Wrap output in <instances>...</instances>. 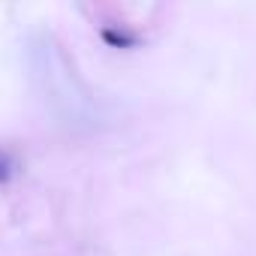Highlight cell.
I'll use <instances>...</instances> for the list:
<instances>
[{
    "label": "cell",
    "instance_id": "6da1fadb",
    "mask_svg": "<svg viewBox=\"0 0 256 256\" xmlns=\"http://www.w3.org/2000/svg\"><path fill=\"white\" fill-rule=\"evenodd\" d=\"M102 42L108 48H124V52H130V48H139L142 46V36L133 34V30H124V28H102L100 30Z\"/></svg>",
    "mask_w": 256,
    "mask_h": 256
},
{
    "label": "cell",
    "instance_id": "7a4b0ae2",
    "mask_svg": "<svg viewBox=\"0 0 256 256\" xmlns=\"http://www.w3.org/2000/svg\"><path fill=\"white\" fill-rule=\"evenodd\" d=\"M16 175H18V160L6 148H0V184H10Z\"/></svg>",
    "mask_w": 256,
    "mask_h": 256
}]
</instances>
